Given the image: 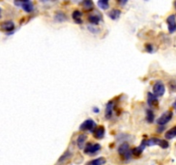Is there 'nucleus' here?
Listing matches in <instances>:
<instances>
[{
	"label": "nucleus",
	"mask_w": 176,
	"mask_h": 165,
	"mask_svg": "<svg viewBox=\"0 0 176 165\" xmlns=\"http://www.w3.org/2000/svg\"><path fill=\"white\" fill-rule=\"evenodd\" d=\"M118 152L123 158L129 160L132 157V150H130V146L128 143H123L118 148Z\"/></svg>",
	"instance_id": "obj_1"
},
{
	"label": "nucleus",
	"mask_w": 176,
	"mask_h": 165,
	"mask_svg": "<svg viewBox=\"0 0 176 165\" xmlns=\"http://www.w3.org/2000/svg\"><path fill=\"white\" fill-rule=\"evenodd\" d=\"M173 118V112L172 111H167L163 113L156 120V123L159 126H164L166 124H168L170 120Z\"/></svg>",
	"instance_id": "obj_2"
},
{
	"label": "nucleus",
	"mask_w": 176,
	"mask_h": 165,
	"mask_svg": "<svg viewBox=\"0 0 176 165\" xmlns=\"http://www.w3.org/2000/svg\"><path fill=\"white\" fill-rule=\"evenodd\" d=\"M153 92L156 96H162L165 93V85L162 81H157L153 86Z\"/></svg>",
	"instance_id": "obj_3"
},
{
	"label": "nucleus",
	"mask_w": 176,
	"mask_h": 165,
	"mask_svg": "<svg viewBox=\"0 0 176 165\" xmlns=\"http://www.w3.org/2000/svg\"><path fill=\"white\" fill-rule=\"evenodd\" d=\"M96 126V123L91 119H89V120H84L83 123L80 125L79 130H81V131H92V130L95 129Z\"/></svg>",
	"instance_id": "obj_4"
},
{
	"label": "nucleus",
	"mask_w": 176,
	"mask_h": 165,
	"mask_svg": "<svg viewBox=\"0 0 176 165\" xmlns=\"http://www.w3.org/2000/svg\"><path fill=\"white\" fill-rule=\"evenodd\" d=\"M101 150V145L100 144H88L84 148V153L93 155L98 152Z\"/></svg>",
	"instance_id": "obj_5"
},
{
	"label": "nucleus",
	"mask_w": 176,
	"mask_h": 165,
	"mask_svg": "<svg viewBox=\"0 0 176 165\" xmlns=\"http://www.w3.org/2000/svg\"><path fill=\"white\" fill-rule=\"evenodd\" d=\"M72 157V153L70 151H66L65 153L61 156L57 162V165H65L67 163L70 162V160Z\"/></svg>",
	"instance_id": "obj_6"
},
{
	"label": "nucleus",
	"mask_w": 176,
	"mask_h": 165,
	"mask_svg": "<svg viewBox=\"0 0 176 165\" xmlns=\"http://www.w3.org/2000/svg\"><path fill=\"white\" fill-rule=\"evenodd\" d=\"M15 5H16L21 6L23 8V10L24 11L29 12L33 11L34 10V5H33V3L31 1H23V2H15Z\"/></svg>",
	"instance_id": "obj_7"
},
{
	"label": "nucleus",
	"mask_w": 176,
	"mask_h": 165,
	"mask_svg": "<svg viewBox=\"0 0 176 165\" xmlns=\"http://www.w3.org/2000/svg\"><path fill=\"white\" fill-rule=\"evenodd\" d=\"M167 23L168 27L169 33H174L176 31V17L174 15H170L167 18Z\"/></svg>",
	"instance_id": "obj_8"
},
{
	"label": "nucleus",
	"mask_w": 176,
	"mask_h": 165,
	"mask_svg": "<svg viewBox=\"0 0 176 165\" xmlns=\"http://www.w3.org/2000/svg\"><path fill=\"white\" fill-rule=\"evenodd\" d=\"M0 29L6 32H11L15 29V23L12 21H5L0 24Z\"/></svg>",
	"instance_id": "obj_9"
},
{
	"label": "nucleus",
	"mask_w": 176,
	"mask_h": 165,
	"mask_svg": "<svg viewBox=\"0 0 176 165\" xmlns=\"http://www.w3.org/2000/svg\"><path fill=\"white\" fill-rule=\"evenodd\" d=\"M147 101H148L149 105H150V106H157L158 102H159L157 96L150 92H148V94H147Z\"/></svg>",
	"instance_id": "obj_10"
},
{
	"label": "nucleus",
	"mask_w": 176,
	"mask_h": 165,
	"mask_svg": "<svg viewBox=\"0 0 176 165\" xmlns=\"http://www.w3.org/2000/svg\"><path fill=\"white\" fill-rule=\"evenodd\" d=\"M105 135V127L102 126H97L96 129L94 130V136L97 139H102Z\"/></svg>",
	"instance_id": "obj_11"
},
{
	"label": "nucleus",
	"mask_w": 176,
	"mask_h": 165,
	"mask_svg": "<svg viewBox=\"0 0 176 165\" xmlns=\"http://www.w3.org/2000/svg\"><path fill=\"white\" fill-rule=\"evenodd\" d=\"M113 109H114V102H113V101H111L106 106V110H105V117L106 118L110 119L112 117Z\"/></svg>",
	"instance_id": "obj_12"
},
{
	"label": "nucleus",
	"mask_w": 176,
	"mask_h": 165,
	"mask_svg": "<svg viewBox=\"0 0 176 165\" xmlns=\"http://www.w3.org/2000/svg\"><path fill=\"white\" fill-rule=\"evenodd\" d=\"M87 140V135L86 134H80L77 137V147L82 150L83 148L84 147L85 142Z\"/></svg>",
	"instance_id": "obj_13"
},
{
	"label": "nucleus",
	"mask_w": 176,
	"mask_h": 165,
	"mask_svg": "<svg viewBox=\"0 0 176 165\" xmlns=\"http://www.w3.org/2000/svg\"><path fill=\"white\" fill-rule=\"evenodd\" d=\"M108 17H109L112 20H117L119 19V17H120L121 15V11L119 10V9H113L108 12Z\"/></svg>",
	"instance_id": "obj_14"
},
{
	"label": "nucleus",
	"mask_w": 176,
	"mask_h": 165,
	"mask_svg": "<svg viewBox=\"0 0 176 165\" xmlns=\"http://www.w3.org/2000/svg\"><path fill=\"white\" fill-rule=\"evenodd\" d=\"M82 12L79 11H74L72 13V18L74 20V22L76 23L77 24H81L83 23V20H82Z\"/></svg>",
	"instance_id": "obj_15"
},
{
	"label": "nucleus",
	"mask_w": 176,
	"mask_h": 165,
	"mask_svg": "<svg viewBox=\"0 0 176 165\" xmlns=\"http://www.w3.org/2000/svg\"><path fill=\"white\" fill-rule=\"evenodd\" d=\"M106 163H107V160L105 157H98V158L90 161L86 165H104Z\"/></svg>",
	"instance_id": "obj_16"
},
{
	"label": "nucleus",
	"mask_w": 176,
	"mask_h": 165,
	"mask_svg": "<svg viewBox=\"0 0 176 165\" xmlns=\"http://www.w3.org/2000/svg\"><path fill=\"white\" fill-rule=\"evenodd\" d=\"M88 19H89V21L91 23L95 24V25H97L100 23V21H101V17L98 16L97 14H91V15L89 16Z\"/></svg>",
	"instance_id": "obj_17"
},
{
	"label": "nucleus",
	"mask_w": 176,
	"mask_h": 165,
	"mask_svg": "<svg viewBox=\"0 0 176 165\" xmlns=\"http://www.w3.org/2000/svg\"><path fill=\"white\" fill-rule=\"evenodd\" d=\"M176 137V126L172 127L171 129H169L166 133H165V138L167 139H172Z\"/></svg>",
	"instance_id": "obj_18"
},
{
	"label": "nucleus",
	"mask_w": 176,
	"mask_h": 165,
	"mask_svg": "<svg viewBox=\"0 0 176 165\" xmlns=\"http://www.w3.org/2000/svg\"><path fill=\"white\" fill-rule=\"evenodd\" d=\"M82 5H83V9H84L85 11H91V10L94 9V3L92 1H90V0L83 1L82 3Z\"/></svg>",
	"instance_id": "obj_19"
},
{
	"label": "nucleus",
	"mask_w": 176,
	"mask_h": 165,
	"mask_svg": "<svg viewBox=\"0 0 176 165\" xmlns=\"http://www.w3.org/2000/svg\"><path fill=\"white\" fill-rule=\"evenodd\" d=\"M54 18L57 22H65L66 20V16L63 12H57L55 14Z\"/></svg>",
	"instance_id": "obj_20"
},
{
	"label": "nucleus",
	"mask_w": 176,
	"mask_h": 165,
	"mask_svg": "<svg viewBox=\"0 0 176 165\" xmlns=\"http://www.w3.org/2000/svg\"><path fill=\"white\" fill-rule=\"evenodd\" d=\"M97 5L102 10H107L109 7V3L108 0H100L97 2Z\"/></svg>",
	"instance_id": "obj_21"
},
{
	"label": "nucleus",
	"mask_w": 176,
	"mask_h": 165,
	"mask_svg": "<svg viewBox=\"0 0 176 165\" xmlns=\"http://www.w3.org/2000/svg\"><path fill=\"white\" fill-rule=\"evenodd\" d=\"M159 139L157 138H150V139H146V145L149 146H153V145H156L159 143Z\"/></svg>",
	"instance_id": "obj_22"
},
{
	"label": "nucleus",
	"mask_w": 176,
	"mask_h": 165,
	"mask_svg": "<svg viewBox=\"0 0 176 165\" xmlns=\"http://www.w3.org/2000/svg\"><path fill=\"white\" fill-rule=\"evenodd\" d=\"M154 119H155V114L152 110H147L146 113V120L149 123H152L154 121Z\"/></svg>",
	"instance_id": "obj_23"
},
{
	"label": "nucleus",
	"mask_w": 176,
	"mask_h": 165,
	"mask_svg": "<svg viewBox=\"0 0 176 165\" xmlns=\"http://www.w3.org/2000/svg\"><path fill=\"white\" fill-rule=\"evenodd\" d=\"M158 145H159L160 147L162 148V149H167V148H168V146H169V144H168V142L167 141V140L160 139V140H159V143H158Z\"/></svg>",
	"instance_id": "obj_24"
},
{
	"label": "nucleus",
	"mask_w": 176,
	"mask_h": 165,
	"mask_svg": "<svg viewBox=\"0 0 176 165\" xmlns=\"http://www.w3.org/2000/svg\"><path fill=\"white\" fill-rule=\"evenodd\" d=\"M169 89L172 91H176V81L172 80L169 82Z\"/></svg>",
	"instance_id": "obj_25"
},
{
	"label": "nucleus",
	"mask_w": 176,
	"mask_h": 165,
	"mask_svg": "<svg viewBox=\"0 0 176 165\" xmlns=\"http://www.w3.org/2000/svg\"><path fill=\"white\" fill-rule=\"evenodd\" d=\"M145 47L147 52H149V53H152V52H153V47H152V45H150V44H147L145 46Z\"/></svg>",
	"instance_id": "obj_26"
},
{
	"label": "nucleus",
	"mask_w": 176,
	"mask_h": 165,
	"mask_svg": "<svg viewBox=\"0 0 176 165\" xmlns=\"http://www.w3.org/2000/svg\"><path fill=\"white\" fill-rule=\"evenodd\" d=\"M93 111H94L95 113H99V112H100V111H99V108H98V107H94V108H93Z\"/></svg>",
	"instance_id": "obj_27"
},
{
	"label": "nucleus",
	"mask_w": 176,
	"mask_h": 165,
	"mask_svg": "<svg viewBox=\"0 0 176 165\" xmlns=\"http://www.w3.org/2000/svg\"><path fill=\"white\" fill-rule=\"evenodd\" d=\"M173 107H174L176 109V100L174 101V104H173Z\"/></svg>",
	"instance_id": "obj_28"
},
{
	"label": "nucleus",
	"mask_w": 176,
	"mask_h": 165,
	"mask_svg": "<svg viewBox=\"0 0 176 165\" xmlns=\"http://www.w3.org/2000/svg\"><path fill=\"white\" fill-rule=\"evenodd\" d=\"M127 2L126 1H124V2H120V5H125V4H126Z\"/></svg>",
	"instance_id": "obj_29"
},
{
	"label": "nucleus",
	"mask_w": 176,
	"mask_h": 165,
	"mask_svg": "<svg viewBox=\"0 0 176 165\" xmlns=\"http://www.w3.org/2000/svg\"><path fill=\"white\" fill-rule=\"evenodd\" d=\"M174 7H175V9H176V1L174 3Z\"/></svg>",
	"instance_id": "obj_30"
},
{
	"label": "nucleus",
	"mask_w": 176,
	"mask_h": 165,
	"mask_svg": "<svg viewBox=\"0 0 176 165\" xmlns=\"http://www.w3.org/2000/svg\"><path fill=\"white\" fill-rule=\"evenodd\" d=\"M0 13H1V8H0Z\"/></svg>",
	"instance_id": "obj_31"
}]
</instances>
